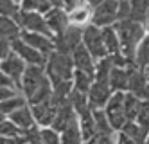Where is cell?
<instances>
[{
	"mask_svg": "<svg viewBox=\"0 0 149 144\" xmlns=\"http://www.w3.org/2000/svg\"><path fill=\"white\" fill-rule=\"evenodd\" d=\"M22 36V27L15 18H6L2 16V38L9 40V41H15Z\"/></svg>",
	"mask_w": 149,
	"mask_h": 144,
	"instance_id": "25",
	"label": "cell"
},
{
	"mask_svg": "<svg viewBox=\"0 0 149 144\" xmlns=\"http://www.w3.org/2000/svg\"><path fill=\"white\" fill-rule=\"evenodd\" d=\"M2 144H25L24 135L22 137H2Z\"/></svg>",
	"mask_w": 149,
	"mask_h": 144,
	"instance_id": "39",
	"label": "cell"
},
{
	"mask_svg": "<svg viewBox=\"0 0 149 144\" xmlns=\"http://www.w3.org/2000/svg\"><path fill=\"white\" fill-rule=\"evenodd\" d=\"M16 2H22V0H16Z\"/></svg>",
	"mask_w": 149,
	"mask_h": 144,
	"instance_id": "43",
	"label": "cell"
},
{
	"mask_svg": "<svg viewBox=\"0 0 149 144\" xmlns=\"http://www.w3.org/2000/svg\"><path fill=\"white\" fill-rule=\"evenodd\" d=\"M22 11H29V13H40V15H47L50 9H54L50 4V0H22L20 2Z\"/></svg>",
	"mask_w": 149,
	"mask_h": 144,
	"instance_id": "26",
	"label": "cell"
},
{
	"mask_svg": "<svg viewBox=\"0 0 149 144\" xmlns=\"http://www.w3.org/2000/svg\"><path fill=\"white\" fill-rule=\"evenodd\" d=\"M135 67H138L144 72L149 70V34L142 40V43L135 52Z\"/></svg>",
	"mask_w": 149,
	"mask_h": 144,
	"instance_id": "24",
	"label": "cell"
},
{
	"mask_svg": "<svg viewBox=\"0 0 149 144\" xmlns=\"http://www.w3.org/2000/svg\"><path fill=\"white\" fill-rule=\"evenodd\" d=\"M83 45L90 51V54L93 56L95 61H101L104 58H108V51L104 47V38H102V29L95 27V25H88L83 31Z\"/></svg>",
	"mask_w": 149,
	"mask_h": 144,
	"instance_id": "5",
	"label": "cell"
},
{
	"mask_svg": "<svg viewBox=\"0 0 149 144\" xmlns=\"http://www.w3.org/2000/svg\"><path fill=\"white\" fill-rule=\"evenodd\" d=\"M120 131H124V133L130 137V139H133L136 144H146V139H147V133H149L147 130H144L138 123H135V121L126 123V126Z\"/></svg>",
	"mask_w": 149,
	"mask_h": 144,
	"instance_id": "27",
	"label": "cell"
},
{
	"mask_svg": "<svg viewBox=\"0 0 149 144\" xmlns=\"http://www.w3.org/2000/svg\"><path fill=\"white\" fill-rule=\"evenodd\" d=\"M131 2V16L130 20H135L138 24H147L149 20V0H130Z\"/></svg>",
	"mask_w": 149,
	"mask_h": 144,
	"instance_id": "22",
	"label": "cell"
},
{
	"mask_svg": "<svg viewBox=\"0 0 149 144\" xmlns=\"http://www.w3.org/2000/svg\"><path fill=\"white\" fill-rule=\"evenodd\" d=\"M11 43H13V52L27 63V67H45L47 65L49 58L45 56V54H41L40 51H36L31 45H27L22 38H18V40H15Z\"/></svg>",
	"mask_w": 149,
	"mask_h": 144,
	"instance_id": "9",
	"label": "cell"
},
{
	"mask_svg": "<svg viewBox=\"0 0 149 144\" xmlns=\"http://www.w3.org/2000/svg\"><path fill=\"white\" fill-rule=\"evenodd\" d=\"M119 24V0H104L93 9L92 25L95 27H113Z\"/></svg>",
	"mask_w": 149,
	"mask_h": 144,
	"instance_id": "4",
	"label": "cell"
},
{
	"mask_svg": "<svg viewBox=\"0 0 149 144\" xmlns=\"http://www.w3.org/2000/svg\"><path fill=\"white\" fill-rule=\"evenodd\" d=\"M92 112H93V119H95V126H97V133H101V135H115L117 133L113 126L110 124V119L104 110H92Z\"/></svg>",
	"mask_w": 149,
	"mask_h": 144,
	"instance_id": "28",
	"label": "cell"
},
{
	"mask_svg": "<svg viewBox=\"0 0 149 144\" xmlns=\"http://www.w3.org/2000/svg\"><path fill=\"white\" fill-rule=\"evenodd\" d=\"M45 20L52 31V34L56 38H59L63 32H65L68 27H70V20H68V13L65 9H59V7H54L50 9L49 13L45 15Z\"/></svg>",
	"mask_w": 149,
	"mask_h": 144,
	"instance_id": "15",
	"label": "cell"
},
{
	"mask_svg": "<svg viewBox=\"0 0 149 144\" xmlns=\"http://www.w3.org/2000/svg\"><path fill=\"white\" fill-rule=\"evenodd\" d=\"M61 144H84L83 133H81V124H79V117L61 131Z\"/></svg>",
	"mask_w": 149,
	"mask_h": 144,
	"instance_id": "21",
	"label": "cell"
},
{
	"mask_svg": "<svg viewBox=\"0 0 149 144\" xmlns=\"http://www.w3.org/2000/svg\"><path fill=\"white\" fill-rule=\"evenodd\" d=\"M130 69L131 67H113L110 74V86L113 92H127L130 88Z\"/></svg>",
	"mask_w": 149,
	"mask_h": 144,
	"instance_id": "16",
	"label": "cell"
},
{
	"mask_svg": "<svg viewBox=\"0 0 149 144\" xmlns=\"http://www.w3.org/2000/svg\"><path fill=\"white\" fill-rule=\"evenodd\" d=\"M146 144H149V133H147V139H146Z\"/></svg>",
	"mask_w": 149,
	"mask_h": 144,
	"instance_id": "41",
	"label": "cell"
},
{
	"mask_svg": "<svg viewBox=\"0 0 149 144\" xmlns=\"http://www.w3.org/2000/svg\"><path fill=\"white\" fill-rule=\"evenodd\" d=\"M41 144H61V133L52 126L41 128Z\"/></svg>",
	"mask_w": 149,
	"mask_h": 144,
	"instance_id": "33",
	"label": "cell"
},
{
	"mask_svg": "<svg viewBox=\"0 0 149 144\" xmlns=\"http://www.w3.org/2000/svg\"><path fill=\"white\" fill-rule=\"evenodd\" d=\"M102 38H104V47L108 51V56H119V54H122L120 38H119V32H117L115 25L113 27H104L102 29Z\"/></svg>",
	"mask_w": 149,
	"mask_h": 144,
	"instance_id": "20",
	"label": "cell"
},
{
	"mask_svg": "<svg viewBox=\"0 0 149 144\" xmlns=\"http://www.w3.org/2000/svg\"><path fill=\"white\" fill-rule=\"evenodd\" d=\"M95 77L86 74V72H81V70H76L74 72V88L83 94H88L90 88H92V83H93Z\"/></svg>",
	"mask_w": 149,
	"mask_h": 144,
	"instance_id": "29",
	"label": "cell"
},
{
	"mask_svg": "<svg viewBox=\"0 0 149 144\" xmlns=\"http://www.w3.org/2000/svg\"><path fill=\"white\" fill-rule=\"evenodd\" d=\"M0 83H2V86H6V88H20L18 83H16L15 79H11L9 76H6V74H2V77H0Z\"/></svg>",
	"mask_w": 149,
	"mask_h": 144,
	"instance_id": "38",
	"label": "cell"
},
{
	"mask_svg": "<svg viewBox=\"0 0 149 144\" xmlns=\"http://www.w3.org/2000/svg\"><path fill=\"white\" fill-rule=\"evenodd\" d=\"M146 27H147V31H149V20H147V24H146Z\"/></svg>",
	"mask_w": 149,
	"mask_h": 144,
	"instance_id": "42",
	"label": "cell"
},
{
	"mask_svg": "<svg viewBox=\"0 0 149 144\" xmlns=\"http://www.w3.org/2000/svg\"><path fill=\"white\" fill-rule=\"evenodd\" d=\"M58 105L52 101V97L47 99L43 103H38V105H33L31 110H33V115H34V121L40 128H49L52 126L56 119V114H58Z\"/></svg>",
	"mask_w": 149,
	"mask_h": 144,
	"instance_id": "10",
	"label": "cell"
},
{
	"mask_svg": "<svg viewBox=\"0 0 149 144\" xmlns=\"http://www.w3.org/2000/svg\"><path fill=\"white\" fill-rule=\"evenodd\" d=\"M117 32L120 38V45H122V56L135 65V52L138 49V45L142 43V40L147 36L146 34V25L138 24L135 20H122L115 25Z\"/></svg>",
	"mask_w": 149,
	"mask_h": 144,
	"instance_id": "2",
	"label": "cell"
},
{
	"mask_svg": "<svg viewBox=\"0 0 149 144\" xmlns=\"http://www.w3.org/2000/svg\"><path fill=\"white\" fill-rule=\"evenodd\" d=\"M7 119H11L13 123L20 130H24V131L29 130V128H33V126H36V121H34V115H33V110H31V105H25L24 108L13 112Z\"/></svg>",
	"mask_w": 149,
	"mask_h": 144,
	"instance_id": "19",
	"label": "cell"
},
{
	"mask_svg": "<svg viewBox=\"0 0 149 144\" xmlns=\"http://www.w3.org/2000/svg\"><path fill=\"white\" fill-rule=\"evenodd\" d=\"M22 94L31 106L52 97V83L45 72V67H27L22 79Z\"/></svg>",
	"mask_w": 149,
	"mask_h": 144,
	"instance_id": "1",
	"label": "cell"
},
{
	"mask_svg": "<svg viewBox=\"0 0 149 144\" xmlns=\"http://www.w3.org/2000/svg\"><path fill=\"white\" fill-rule=\"evenodd\" d=\"M86 144H115V139H113V135H101V133H97Z\"/></svg>",
	"mask_w": 149,
	"mask_h": 144,
	"instance_id": "35",
	"label": "cell"
},
{
	"mask_svg": "<svg viewBox=\"0 0 149 144\" xmlns=\"http://www.w3.org/2000/svg\"><path fill=\"white\" fill-rule=\"evenodd\" d=\"M113 139H115V144H136L133 139H130L124 131H117V133L113 135Z\"/></svg>",
	"mask_w": 149,
	"mask_h": 144,
	"instance_id": "37",
	"label": "cell"
},
{
	"mask_svg": "<svg viewBox=\"0 0 149 144\" xmlns=\"http://www.w3.org/2000/svg\"><path fill=\"white\" fill-rule=\"evenodd\" d=\"M83 31L81 27L76 25H70L59 38H56V51L59 52H65V54H72L76 51V47H79L83 43Z\"/></svg>",
	"mask_w": 149,
	"mask_h": 144,
	"instance_id": "11",
	"label": "cell"
},
{
	"mask_svg": "<svg viewBox=\"0 0 149 144\" xmlns=\"http://www.w3.org/2000/svg\"><path fill=\"white\" fill-rule=\"evenodd\" d=\"M0 69H2V74H6V76L11 77V79H15L18 83V86H20V90H22V79H24V74L27 70V63L22 58L16 56V54L13 52L9 58L2 60Z\"/></svg>",
	"mask_w": 149,
	"mask_h": 144,
	"instance_id": "12",
	"label": "cell"
},
{
	"mask_svg": "<svg viewBox=\"0 0 149 144\" xmlns=\"http://www.w3.org/2000/svg\"><path fill=\"white\" fill-rule=\"evenodd\" d=\"M0 9H2V16L6 18H15L22 11L16 0H0Z\"/></svg>",
	"mask_w": 149,
	"mask_h": 144,
	"instance_id": "31",
	"label": "cell"
},
{
	"mask_svg": "<svg viewBox=\"0 0 149 144\" xmlns=\"http://www.w3.org/2000/svg\"><path fill=\"white\" fill-rule=\"evenodd\" d=\"M2 137H22L24 135V130H20L11 119H4L2 121Z\"/></svg>",
	"mask_w": 149,
	"mask_h": 144,
	"instance_id": "32",
	"label": "cell"
},
{
	"mask_svg": "<svg viewBox=\"0 0 149 144\" xmlns=\"http://www.w3.org/2000/svg\"><path fill=\"white\" fill-rule=\"evenodd\" d=\"M16 96H20V94H18V88H6V86L0 88V99H2V101L13 99V97H16Z\"/></svg>",
	"mask_w": 149,
	"mask_h": 144,
	"instance_id": "36",
	"label": "cell"
},
{
	"mask_svg": "<svg viewBox=\"0 0 149 144\" xmlns=\"http://www.w3.org/2000/svg\"><path fill=\"white\" fill-rule=\"evenodd\" d=\"M45 72L49 76L52 86L61 85V83H74V72H76V67H74L72 54H65V52L54 51L49 56V60H47Z\"/></svg>",
	"mask_w": 149,
	"mask_h": 144,
	"instance_id": "3",
	"label": "cell"
},
{
	"mask_svg": "<svg viewBox=\"0 0 149 144\" xmlns=\"http://www.w3.org/2000/svg\"><path fill=\"white\" fill-rule=\"evenodd\" d=\"M25 105H29V103H27V99H25L24 94H20V96H16L13 99H7V101H2V115L9 117L13 112H16V110H20V108H24Z\"/></svg>",
	"mask_w": 149,
	"mask_h": 144,
	"instance_id": "30",
	"label": "cell"
},
{
	"mask_svg": "<svg viewBox=\"0 0 149 144\" xmlns=\"http://www.w3.org/2000/svg\"><path fill=\"white\" fill-rule=\"evenodd\" d=\"M15 20L20 24L22 31H29V32H40V34H45L52 40H56V36L52 34V31L47 24V20L43 15L40 13H29V11H20L15 16Z\"/></svg>",
	"mask_w": 149,
	"mask_h": 144,
	"instance_id": "6",
	"label": "cell"
},
{
	"mask_svg": "<svg viewBox=\"0 0 149 144\" xmlns=\"http://www.w3.org/2000/svg\"><path fill=\"white\" fill-rule=\"evenodd\" d=\"M111 96H113V90L110 86V81L93 79L92 88L88 92V105L92 110H104Z\"/></svg>",
	"mask_w": 149,
	"mask_h": 144,
	"instance_id": "8",
	"label": "cell"
},
{
	"mask_svg": "<svg viewBox=\"0 0 149 144\" xmlns=\"http://www.w3.org/2000/svg\"><path fill=\"white\" fill-rule=\"evenodd\" d=\"M72 60H74V67L76 70L86 72L90 76L95 77V70H97V61L93 60V56L90 54V51L81 43L79 47H76V51L72 52Z\"/></svg>",
	"mask_w": 149,
	"mask_h": 144,
	"instance_id": "14",
	"label": "cell"
},
{
	"mask_svg": "<svg viewBox=\"0 0 149 144\" xmlns=\"http://www.w3.org/2000/svg\"><path fill=\"white\" fill-rule=\"evenodd\" d=\"M22 38L27 45H31L33 49L40 51L41 54H45V56L49 58L52 52L56 51V41L45 36V34H40V32H29V31H22Z\"/></svg>",
	"mask_w": 149,
	"mask_h": 144,
	"instance_id": "13",
	"label": "cell"
},
{
	"mask_svg": "<svg viewBox=\"0 0 149 144\" xmlns=\"http://www.w3.org/2000/svg\"><path fill=\"white\" fill-rule=\"evenodd\" d=\"M92 15H93V9L88 4H79L74 11L68 13V20H70V25H76V27H88L92 24Z\"/></svg>",
	"mask_w": 149,
	"mask_h": 144,
	"instance_id": "17",
	"label": "cell"
},
{
	"mask_svg": "<svg viewBox=\"0 0 149 144\" xmlns=\"http://www.w3.org/2000/svg\"><path fill=\"white\" fill-rule=\"evenodd\" d=\"M142 99L136 97L135 94L131 92H126V97H124V108H126V117H127V123L130 121H136L138 117V112L142 108Z\"/></svg>",
	"mask_w": 149,
	"mask_h": 144,
	"instance_id": "23",
	"label": "cell"
},
{
	"mask_svg": "<svg viewBox=\"0 0 149 144\" xmlns=\"http://www.w3.org/2000/svg\"><path fill=\"white\" fill-rule=\"evenodd\" d=\"M102 2H104V0H84V4H88L92 9H95L97 6H101Z\"/></svg>",
	"mask_w": 149,
	"mask_h": 144,
	"instance_id": "40",
	"label": "cell"
},
{
	"mask_svg": "<svg viewBox=\"0 0 149 144\" xmlns=\"http://www.w3.org/2000/svg\"><path fill=\"white\" fill-rule=\"evenodd\" d=\"M124 97H126V92H113L111 99L106 105L104 112L110 119V124L113 126L115 131H120L126 123H127V117H126V108H124Z\"/></svg>",
	"mask_w": 149,
	"mask_h": 144,
	"instance_id": "7",
	"label": "cell"
},
{
	"mask_svg": "<svg viewBox=\"0 0 149 144\" xmlns=\"http://www.w3.org/2000/svg\"><path fill=\"white\" fill-rule=\"evenodd\" d=\"M79 115V124H81V133H83V140L86 144L88 140H92L97 135V126H95V119H93V112L92 108L83 110L77 114Z\"/></svg>",
	"mask_w": 149,
	"mask_h": 144,
	"instance_id": "18",
	"label": "cell"
},
{
	"mask_svg": "<svg viewBox=\"0 0 149 144\" xmlns=\"http://www.w3.org/2000/svg\"><path fill=\"white\" fill-rule=\"evenodd\" d=\"M135 123H138L144 130L149 131V101L142 103V108H140V112H138V117H136Z\"/></svg>",
	"mask_w": 149,
	"mask_h": 144,
	"instance_id": "34",
	"label": "cell"
}]
</instances>
